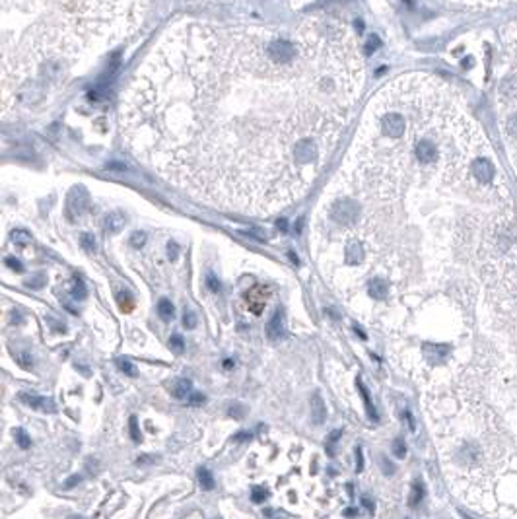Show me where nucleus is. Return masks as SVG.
Returning a JSON list of instances; mask_svg holds the SVG:
<instances>
[{
	"label": "nucleus",
	"instance_id": "obj_1",
	"mask_svg": "<svg viewBox=\"0 0 517 519\" xmlns=\"http://www.w3.org/2000/svg\"><path fill=\"white\" fill-rule=\"evenodd\" d=\"M366 82L360 33L183 18L126 82L123 144L154 175L224 212L270 216L321 177Z\"/></svg>",
	"mask_w": 517,
	"mask_h": 519
},
{
	"label": "nucleus",
	"instance_id": "obj_2",
	"mask_svg": "<svg viewBox=\"0 0 517 519\" xmlns=\"http://www.w3.org/2000/svg\"><path fill=\"white\" fill-rule=\"evenodd\" d=\"M321 231L341 235L342 263L371 257L383 282L414 272L465 304L480 272L509 247V179L465 91L430 72H406L369 100L319 204ZM381 280V278H379Z\"/></svg>",
	"mask_w": 517,
	"mask_h": 519
},
{
	"label": "nucleus",
	"instance_id": "obj_3",
	"mask_svg": "<svg viewBox=\"0 0 517 519\" xmlns=\"http://www.w3.org/2000/svg\"><path fill=\"white\" fill-rule=\"evenodd\" d=\"M449 346L430 414L453 494L488 519H517V243L492 257Z\"/></svg>",
	"mask_w": 517,
	"mask_h": 519
},
{
	"label": "nucleus",
	"instance_id": "obj_4",
	"mask_svg": "<svg viewBox=\"0 0 517 519\" xmlns=\"http://www.w3.org/2000/svg\"><path fill=\"white\" fill-rule=\"evenodd\" d=\"M150 0H2V117L37 109L100 55L134 35Z\"/></svg>",
	"mask_w": 517,
	"mask_h": 519
},
{
	"label": "nucleus",
	"instance_id": "obj_5",
	"mask_svg": "<svg viewBox=\"0 0 517 519\" xmlns=\"http://www.w3.org/2000/svg\"><path fill=\"white\" fill-rule=\"evenodd\" d=\"M496 115L502 144L517 177V20L505 24L498 45Z\"/></svg>",
	"mask_w": 517,
	"mask_h": 519
},
{
	"label": "nucleus",
	"instance_id": "obj_6",
	"mask_svg": "<svg viewBox=\"0 0 517 519\" xmlns=\"http://www.w3.org/2000/svg\"><path fill=\"white\" fill-rule=\"evenodd\" d=\"M18 401L24 403L25 406L37 410V412H57V405L51 397H43V395H35V393H18Z\"/></svg>",
	"mask_w": 517,
	"mask_h": 519
},
{
	"label": "nucleus",
	"instance_id": "obj_7",
	"mask_svg": "<svg viewBox=\"0 0 517 519\" xmlns=\"http://www.w3.org/2000/svg\"><path fill=\"white\" fill-rule=\"evenodd\" d=\"M270 298V290H266L263 286H257L253 288L249 294H245V302H247V309L255 313V315H261L265 311L266 302Z\"/></svg>",
	"mask_w": 517,
	"mask_h": 519
},
{
	"label": "nucleus",
	"instance_id": "obj_8",
	"mask_svg": "<svg viewBox=\"0 0 517 519\" xmlns=\"http://www.w3.org/2000/svg\"><path fill=\"white\" fill-rule=\"evenodd\" d=\"M266 337L268 341H280L286 337V319H284V309H276L270 321L266 323Z\"/></svg>",
	"mask_w": 517,
	"mask_h": 519
},
{
	"label": "nucleus",
	"instance_id": "obj_9",
	"mask_svg": "<svg viewBox=\"0 0 517 519\" xmlns=\"http://www.w3.org/2000/svg\"><path fill=\"white\" fill-rule=\"evenodd\" d=\"M309 414H311V422L315 426H321L327 418V408H325V401L321 399L319 393H313L311 395V401H309Z\"/></svg>",
	"mask_w": 517,
	"mask_h": 519
},
{
	"label": "nucleus",
	"instance_id": "obj_10",
	"mask_svg": "<svg viewBox=\"0 0 517 519\" xmlns=\"http://www.w3.org/2000/svg\"><path fill=\"white\" fill-rule=\"evenodd\" d=\"M167 389L171 391V395L175 397L177 401H185V399H189L191 393H193V383L187 378H175L167 385Z\"/></svg>",
	"mask_w": 517,
	"mask_h": 519
},
{
	"label": "nucleus",
	"instance_id": "obj_11",
	"mask_svg": "<svg viewBox=\"0 0 517 519\" xmlns=\"http://www.w3.org/2000/svg\"><path fill=\"white\" fill-rule=\"evenodd\" d=\"M356 385H358V389H360V393H362V399H364V405H366V410H367V416H369V420L378 422L379 416H378V410H375V405L371 403V397H369V393H367V389L364 387V383H362V380H360V378H356Z\"/></svg>",
	"mask_w": 517,
	"mask_h": 519
},
{
	"label": "nucleus",
	"instance_id": "obj_12",
	"mask_svg": "<svg viewBox=\"0 0 517 519\" xmlns=\"http://www.w3.org/2000/svg\"><path fill=\"white\" fill-rule=\"evenodd\" d=\"M10 354L12 358L20 364V367H24V369H33V356L29 350H20V348H10Z\"/></svg>",
	"mask_w": 517,
	"mask_h": 519
},
{
	"label": "nucleus",
	"instance_id": "obj_13",
	"mask_svg": "<svg viewBox=\"0 0 517 519\" xmlns=\"http://www.w3.org/2000/svg\"><path fill=\"white\" fill-rule=\"evenodd\" d=\"M197 479H199V482H201L202 490H214V477H212V473H210L206 467H199V470H197Z\"/></svg>",
	"mask_w": 517,
	"mask_h": 519
},
{
	"label": "nucleus",
	"instance_id": "obj_14",
	"mask_svg": "<svg viewBox=\"0 0 517 519\" xmlns=\"http://www.w3.org/2000/svg\"><path fill=\"white\" fill-rule=\"evenodd\" d=\"M158 315L162 317L164 321H171L173 315H175V307H173V304H171L169 300L162 298V300L158 302Z\"/></svg>",
	"mask_w": 517,
	"mask_h": 519
},
{
	"label": "nucleus",
	"instance_id": "obj_15",
	"mask_svg": "<svg viewBox=\"0 0 517 519\" xmlns=\"http://www.w3.org/2000/svg\"><path fill=\"white\" fill-rule=\"evenodd\" d=\"M123 226H125V218L121 214H111L107 216V220H105V229L109 233H119L123 229Z\"/></svg>",
	"mask_w": 517,
	"mask_h": 519
},
{
	"label": "nucleus",
	"instance_id": "obj_16",
	"mask_svg": "<svg viewBox=\"0 0 517 519\" xmlns=\"http://www.w3.org/2000/svg\"><path fill=\"white\" fill-rule=\"evenodd\" d=\"M115 366H117V369H121L125 375H128V378H136V375H138V369L134 367V364H132L130 360H126V358H117V360H115Z\"/></svg>",
	"mask_w": 517,
	"mask_h": 519
},
{
	"label": "nucleus",
	"instance_id": "obj_17",
	"mask_svg": "<svg viewBox=\"0 0 517 519\" xmlns=\"http://www.w3.org/2000/svg\"><path fill=\"white\" fill-rule=\"evenodd\" d=\"M14 438H16V443L22 449H29L31 447V438H29V434L24 428H14Z\"/></svg>",
	"mask_w": 517,
	"mask_h": 519
},
{
	"label": "nucleus",
	"instance_id": "obj_18",
	"mask_svg": "<svg viewBox=\"0 0 517 519\" xmlns=\"http://www.w3.org/2000/svg\"><path fill=\"white\" fill-rule=\"evenodd\" d=\"M422 498H424V486L416 482L414 486H412V494H410V498H408V506L410 507H416L420 502H422Z\"/></svg>",
	"mask_w": 517,
	"mask_h": 519
},
{
	"label": "nucleus",
	"instance_id": "obj_19",
	"mask_svg": "<svg viewBox=\"0 0 517 519\" xmlns=\"http://www.w3.org/2000/svg\"><path fill=\"white\" fill-rule=\"evenodd\" d=\"M341 436H342L341 430H335V432H331V434H328L327 442H325V449H327V453L331 457H335V445H337V442L341 440Z\"/></svg>",
	"mask_w": 517,
	"mask_h": 519
},
{
	"label": "nucleus",
	"instance_id": "obj_20",
	"mask_svg": "<svg viewBox=\"0 0 517 519\" xmlns=\"http://www.w3.org/2000/svg\"><path fill=\"white\" fill-rule=\"evenodd\" d=\"M128 432H130V438H132V442H134V443L142 442V434H140L138 420H136V416L128 418Z\"/></svg>",
	"mask_w": 517,
	"mask_h": 519
},
{
	"label": "nucleus",
	"instance_id": "obj_21",
	"mask_svg": "<svg viewBox=\"0 0 517 519\" xmlns=\"http://www.w3.org/2000/svg\"><path fill=\"white\" fill-rule=\"evenodd\" d=\"M70 294H72V298H76V300H86L88 290H86V286H84L82 280H74V284H72V288H70Z\"/></svg>",
	"mask_w": 517,
	"mask_h": 519
},
{
	"label": "nucleus",
	"instance_id": "obj_22",
	"mask_svg": "<svg viewBox=\"0 0 517 519\" xmlns=\"http://www.w3.org/2000/svg\"><path fill=\"white\" fill-rule=\"evenodd\" d=\"M10 238H12L14 243H16V245H20V247H25V245L29 243V240H31V238H29V233L24 231V229H16V231H12V235H10Z\"/></svg>",
	"mask_w": 517,
	"mask_h": 519
},
{
	"label": "nucleus",
	"instance_id": "obj_23",
	"mask_svg": "<svg viewBox=\"0 0 517 519\" xmlns=\"http://www.w3.org/2000/svg\"><path fill=\"white\" fill-rule=\"evenodd\" d=\"M119 307H121L125 313L132 311V307H134V300H132V296H130L128 292H125V294H121V296H119Z\"/></svg>",
	"mask_w": 517,
	"mask_h": 519
},
{
	"label": "nucleus",
	"instance_id": "obj_24",
	"mask_svg": "<svg viewBox=\"0 0 517 519\" xmlns=\"http://www.w3.org/2000/svg\"><path fill=\"white\" fill-rule=\"evenodd\" d=\"M266 498H268V492H266L265 488H261V486H253L251 500L255 502V504H263Z\"/></svg>",
	"mask_w": 517,
	"mask_h": 519
},
{
	"label": "nucleus",
	"instance_id": "obj_25",
	"mask_svg": "<svg viewBox=\"0 0 517 519\" xmlns=\"http://www.w3.org/2000/svg\"><path fill=\"white\" fill-rule=\"evenodd\" d=\"M169 344H171V348L175 350L177 354H181V352L185 350V341H183V339H181V335H177V333L169 337Z\"/></svg>",
	"mask_w": 517,
	"mask_h": 519
},
{
	"label": "nucleus",
	"instance_id": "obj_26",
	"mask_svg": "<svg viewBox=\"0 0 517 519\" xmlns=\"http://www.w3.org/2000/svg\"><path fill=\"white\" fill-rule=\"evenodd\" d=\"M183 327L185 329H195L197 327V315L193 311H185L183 313Z\"/></svg>",
	"mask_w": 517,
	"mask_h": 519
},
{
	"label": "nucleus",
	"instance_id": "obj_27",
	"mask_svg": "<svg viewBox=\"0 0 517 519\" xmlns=\"http://www.w3.org/2000/svg\"><path fill=\"white\" fill-rule=\"evenodd\" d=\"M393 453H395V457H399V459H403V457L406 455V445H404V442L401 438L395 440V443H393Z\"/></svg>",
	"mask_w": 517,
	"mask_h": 519
},
{
	"label": "nucleus",
	"instance_id": "obj_28",
	"mask_svg": "<svg viewBox=\"0 0 517 519\" xmlns=\"http://www.w3.org/2000/svg\"><path fill=\"white\" fill-rule=\"evenodd\" d=\"M245 414H247V408H245L243 405H238V403H236V405L229 406V416H233V418H238V420H241V418L245 416Z\"/></svg>",
	"mask_w": 517,
	"mask_h": 519
},
{
	"label": "nucleus",
	"instance_id": "obj_29",
	"mask_svg": "<svg viewBox=\"0 0 517 519\" xmlns=\"http://www.w3.org/2000/svg\"><path fill=\"white\" fill-rule=\"evenodd\" d=\"M82 479H84L82 475H72L70 479H66V481H64L63 488H64V490H70V488H74V486H78V484L82 482Z\"/></svg>",
	"mask_w": 517,
	"mask_h": 519
},
{
	"label": "nucleus",
	"instance_id": "obj_30",
	"mask_svg": "<svg viewBox=\"0 0 517 519\" xmlns=\"http://www.w3.org/2000/svg\"><path fill=\"white\" fill-rule=\"evenodd\" d=\"M144 241H146V233H142V231H134V233H132V238H130V245H132V247H142V245H144Z\"/></svg>",
	"mask_w": 517,
	"mask_h": 519
},
{
	"label": "nucleus",
	"instance_id": "obj_31",
	"mask_svg": "<svg viewBox=\"0 0 517 519\" xmlns=\"http://www.w3.org/2000/svg\"><path fill=\"white\" fill-rule=\"evenodd\" d=\"M82 247H84L86 251H93V249H96V240H93L89 233H84V235H82Z\"/></svg>",
	"mask_w": 517,
	"mask_h": 519
},
{
	"label": "nucleus",
	"instance_id": "obj_32",
	"mask_svg": "<svg viewBox=\"0 0 517 519\" xmlns=\"http://www.w3.org/2000/svg\"><path fill=\"white\" fill-rule=\"evenodd\" d=\"M206 284H208V288L212 292H220V280L216 278L212 272H208L206 274Z\"/></svg>",
	"mask_w": 517,
	"mask_h": 519
},
{
	"label": "nucleus",
	"instance_id": "obj_33",
	"mask_svg": "<svg viewBox=\"0 0 517 519\" xmlns=\"http://www.w3.org/2000/svg\"><path fill=\"white\" fill-rule=\"evenodd\" d=\"M204 401H206V397H204L202 393H191V397L187 399L189 405H202Z\"/></svg>",
	"mask_w": 517,
	"mask_h": 519
},
{
	"label": "nucleus",
	"instance_id": "obj_34",
	"mask_svg": "<svg viewBox=\"0 0 517 519\" xmlns=\"http://www.w3.org/2000/svg\"><path fill=\"white\" fill-rule=\"evenodd\" d=\"M253 438V434L251 432H240V434H236L233 438H231V442H236V443H241V442H249Z\"/></svg>",
	"mask_w": 517,
	"mask_h": 519
},
{
	"label": "nucleus",
	"instance_id": "obj_35",
	"mask_svg": "<svg viewBox=\"0 0 517 519\" xmlns=\"http://www.w3.org/2000/svg\"><path fill=\"white\" fill-rule=\"evenodd\" d=\"M6 265L10 266L12 270H16V272H22V270H24V265H22L18 259H14V257H8V259H6Z\"/></svg>",
	"mask_w": 517,
	"mask_h": 519
},
{
	"label": "nucleus",
	"instance_id": "obj_36",
	"mask_svg": "<svg viewBox=\"0 0 517 519\" xmlns=\"http://www.w3.org/2000/svg\"><path fill=\"white\" fill-rule=\"evenodd\" d=\"M381 467H383V470H385V475H393V470H395V468H393V465L389 463V461H387V459H385V457L381 459Z\"/></svg>",
	"mask_w": 517,
	"mask_h": 519
},
{
	"label": "nucleus",
	"instance_id": "obj_37",
	"mask_svg": "<svg viewBox=\"0 0 517 519\" xmlns=\"http://www.w3.org/2000/svg\"><path fill=\"white\" fill-rule=\"evenodd\" d=\"M356 457H358V467H356V473L362 470V465H364V457H362V447L356 449Z\"/></svg>",
	"mask_w": 517,
	"mask_h": 519
},
{
	"label": "nucleus",
	"instance_id": "obj_38",
	"mask_svg": "<svg viewBox=\"0 0 517 519\" xmlns=\"http://www.w3.org/2000/svg\"><path fill=\"white\" fill-rule=\"evenodd\" d=\"M167 253H169L171 259H175L177 257V245L175 243H169V245H167Z\"/></svg>",
	"mask_w": 517,
	"mask_h": 519
},
{
	"label": "nucleus",
	"instance_id": "obj_39",
	"mask_svg": "<svg viewBox=\"0 0 517 519\" xmlns=\"http://www.w3.org/2000/svg\"><path fill=\"white\" fill-rule=\"evenodd\" d=\"M233 366H236V362H233V360H224V369H231Z\"/></svg>",
	"mask_w": 517,
	"mask_h": 519
},
{
	"label": "nucleus",
	"instance_id": "obj_40",
	"mask_svg": "<svg viewBox=\"0 0 517 519\" xmlns=\"http://www.w3.org/2000/svg\"><path fill=\"white\" fill-rule=\"evenodd\" d=\"M150 461H154L150 455H142V459H138V463H150Z\"/></svg>",
	"mask_w": 517,
	"mask_h": 519
},
{
	"label": "nucleus",
	"instance_id": "obj_41",
	"mask_svg": "<svg viewBox=\"0 0 517 519\" xmlns=\"http://www.w3.org/2000/svg\"><path fill=\"white\" fill-rule=\"evenodd\" d=\"M362 502H364V506H366L367 509H371V511H373V504H371V502H369V500H366V498H364V500H362Z\"/></svg>",
	"mask_w": 517,
	"mask_h": 519
},
{
	"label": "nucleus",
	"instance_id": "obj_42",
	"mask_svg": "<svg viewBox=\"0 0 517 519\" xmlns=\"http://www.w3.org/2000/svg\"><path fill=\"white\" fill-rule=\"evenodd\" d=\"M344 513H346V515H356V513H358V511H356V509H346V511H344Z\"/></svg>",
	"mask_w": 517,
	"mask_h": 519
},
{
	"label": "nucleus",
	"instance_id": "obj_43",
	"mask_svg": "<svg viewBox=\"0 0 517 519\" xmlns=\"http://www.w3.org/2000/svg\"><path fill=\"white\" fill-rule=\"evenodd\" d=\"M68 519H86V517H82V515H70Z\"/></svg>",
	"mask_w": 517,
	"mask_h": 519
}]
</instances>
